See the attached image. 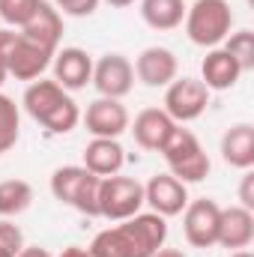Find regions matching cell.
Instances as JSON below:
<instances>
[{"instance_id": "15", "label": "cell", "mask_w": 254, "mask_h": 257, "mask_svg": "<svg viewBox=\"0 0 254 257\" xmlns=\"http://www.w3.org/2000/svg\"><path fill=\"white\" fill-rule=\"evenodd\" d=\"M54 81L63 87V90H84L93 78V60L84 48H63L54 54Z\"/></svg>"}, {"instance_id": "32", "label": "cell", "mask_w": 254, "mask_h": 257, "mask_svg": "<svg viewBox=\"0 0 254 257\" xmlns=\"http://www.w3.org/2000/svg\"><path fill=\"white\" fill-rule=\"evenodd\" d=\"M60 257H90V251H87V248H81V245H69V248L60 251Z\"/></svg>"}, {"instance_id": "25", "label": "cell", "mask_w": 254, "mask_h": 257, "mask_svg": "<svg viewBox=\"0 0 254 257\" xmlns=\"http://www.w3.org/2000/svg\"><path fill=\"white\" fill-rule=\"evenodd\" d=\"M39 3H42V0H0V18H3L9 27H18V30H21V27L36 15Z\"/></svg>"}, {"instance_id": "12", "label": "cell", "mask_w": 254, "mask_h": 257, "mask_svg": "<svg viewBox=\"0 0 254 257\" xmlns=\"http://www.w3.org/2000/svg\"><path fill=\"white\" fill-rule=\"evenodd\" d=\"M129 128H132L138 147L153 150V153H162V147L171 141L177 123L165 114V108H144L135 117V123H129Z\"/></svg>"}, {"instance_id": "8", "label": "cell", "mask_w": 254, "mask_h": 257, "mask_svg": "<svg viewBox=\"0 0 254 257\" xmlns=\"http://www.w3.org/2000/svg\"><path fill=\"white\" fill-rule=\"evenodd\" d=\"M93 87L99 90V96L108 99H123L129 90L135 87V69L123 54H105L99 57V63H93Z\"/></svg>"}, {"instance_id": "36", "label": "cell", "mask_w": 254, "mask_h": 257, "mask_svg": "<svg viewBox=\"0 0 254 257\" xmlns=\"http://www.w3.org/2000/svg\"><path fill=\"white\" fill-rule=\"evenodd\" d=\"M3 81H6V69L0 66V84H3Z\"/></svg>"}, {"instance_id": "21", "label": "cell", "mask_w": 254, "mask_h": 257, "mask_svg": "<svg viewBox=\"0 0 254 257\" xmlns=\"http://www.w3.org/2000/svg\"><path fill=\"white\" fill-rule=\"evenodd\" d=\"M90 177V171L84 168V165H66V168H57L54 174H51V194L66 203V206H75V200H78V192H81V186H84V180Z\"/></svg>"}, {"instance_id": "9", "label": "cell", "mask_w": 254, "mask_h": 257, "mask_svg": "<svg viewBox=\"0 0 254 257\" xmlns=\"http://www.w3.org/2000/svg\"><path fill=\"white\" fill-rule=\"evenodd\" d=\"M129 111L120 99H108V96H99L96 102L87 105V114H84V126L93 138H120L129 128Z\"/></svg>"}, {"instance_id": "35", "label": "cell", "mask_w": 254, "mask_h": 257, "mask_svg": "<svg viewBox=\"0 0 254 257\" xmlns=\"http://www.w3.org/2000/svg\"><path fill=\"white\" fill-rule=\"evenodd\" d=\"M230 257H254V254H251V251H245V248H239V251H233Z\"/></svg>"}, {"instance_id": "29", "label": "cell", "mask_w": 254, "mask_h": 257, "mask_svg": "<svg viewBox=\"0 0 254 257\" xmlns=\"http://www.w3.org/2000/svg\"><path fill=\"white\" fill-rule=\"evenodd\" d=\"M239 206H245V209L254 212V174L251 171L242 177V186H239Z\"/></svg>"}, {"instance_id": "13", "label": "cell", "mask_w": 254, "mask_h": 257, "mask_svg": "<svg viewBox=\"0 0 254 257\" xmlns=\"http://www.w3.org/2000/svg\"><path fill=\"white\" fill-rule=\"evenodd\" d=\"M132 69H135V75H138L141 84H147V87H168L177 78V69L180 66H177L174 51L153 45V48H144L138 54V60H135Z\"/></svg>"}, {"instance_id": "31", "label": "cell", "mask_w": 254, "mask_h": 257, "mask_svg": "<svg viewBox=\"0 0 254 257\" xmlns=\"http://www.w3.org/2000/svg\"><path fill=\"white\" fill-rule=\"evenodd\" d=\"M18 257H51V251L48 248H39V245H24L18 251Z\"/></svg>"}, {"instance_id": "23", "label": "cell", "mask_w": 254, "mask_h": 257, "mask_svg": "<svg viewBox=\"0 0 254 257\" xmlns=\"http://www.w3.org/2000/svg\"><path fill=\"white\" fill-rule=\"evenodd\" d=\"M18 135H21L18 105H15V99H9L6 93H0V156L9 153L18 144Z\"/></svg>"}, {"instance_id": "33", "label": "cell", "mask_w": 254, "mask_h": 257, "mask_svg": "<svg viewBox=\"0 0 254 257\" xmlns=\"http://www.w3.org/2000/svg\"><path fill=\"white\" fill-rule=\"evenodd\" d=\"M153 257H186V254H183L180 248H159Z\"/></svg>"}, {"instance_id": "1", "label": "cell", "mask_w": 254, "mask_h": 257, "mask_svg": "<svg viewBox=\"0 0 254 257\" xmlns=\"http://www.w3.org/2000/svg\"><path fill=\"white\" fill-rule=\"evenodd\" d=\"M168 239V221L156 212H138L117 227H108L96 233L90 242V257H153L165 248Z\"/></svg>"}, {"instance_id": "4", "label": "cell", "mask_w": 254, "mask_h": 257, "mask_svg": "<svg viewBox=\"0 0 254 257\" xmlns=\"http://www.w3.org/2000/svg\"><path fill=\"white\" fill-rule=\"evenodd\" d=\"M162 156L171 168V177H177L180 183H200L209 174V156L203 153L200 141L194 138V132L177 126L171 141L162 147Z\"/></svg>"}, {"instance_id": "3", "label": "cell", "mask_w": 254, "mask_h": 257, "mask_svg": "<svg viewBox=\"0 0 254 257\" xmlns=\"http://www.w3.org/2000/svg\"><path fill=\"white\" fill-rule=\"evenodd\" d=\"M186 36L200 48H218L233 27V12L227 0H194L186 6Z\"/></svg>"}, {"instance_id": "14", "label": "cell", "mask_w": 254, "mask_h": 257, "mask_svg": "<svg viewBox=\"0 0 254 257\" xmlns=\"http://www.w3.org/2000/svg\"><path fill=\"white\" fill-rule=\"evenodd\" d=\"M254 239V212L245 206H227L221 209V218H218V242L221 248L227 251H239V248H248Z\"/></svg>"}, {"instance_id": "22", "label": "cell", "mask_w": 254, "mask_h": 257, "mask_svg": "<svg viewBox=\"0 0 254 257\" xmlns=\"http://www.w3.org/2000/svg\"><path fill=\"white\" fill-rule=\"evenodd\" d=\"M33 203V189L24 180H3L0 183V218H15Z\"/></svg>"}, {"instance_id": "24", "label": "cell", "mask_w": 254, "mask_h": 257, "mask_svg": "<svg viewBox=\"0 0 254 257\" xmlns=\"http://www.w3.org/2000/svg\"><path fill=\"white\" fill-rule=\"evenodd\" d=\"M236 63L242 72H248L254 69V33L251 30H236V33H230L227 39H224V45H221Z\"/></svg>"}, {"instance_id": "2", "label": "cell", "mask_w": 254, "mask_h": 257, "mask_svg": "<svg viewBox=\"0 0 254 257\" xmlns=\"http://www.w3.org/2000/svg\"><path fill=\"white\" fill-rule=\"evenodd\" d=\"M24 111L48 132L54 135H66L78 126L81 120V111H78V102L69 96V90H63L57 81H33L27 90H24Z\"/></svg>"}, {"instance_id": "34", "label": "cell", "mask_w": 254, "mask_h": 257, "mask_svg": "<svg viewBox=\"0 0 254 257\" xmlns=\"http://www.w3.org/2000/svg\"><path fill=\"white\" fill-rule=\"evenodd\" d=\"M105 3H111V6H117V9H126V6L135 3V0H105Z\"/></svg>"}, {"instance_id": "19", "label": "cell", "mask_w": 254, "mask_h": 257, "mask_svg": "<svg viewBox=\"0 0 254 257\" xmlns=\"http://www.w3.org/2000/svg\"><path fill=\"white\" fill-rule=\"evenodd\" d=\"M221 159L230 168L251 171L254 165V126L251 123H236L224 132L221 138Z\"/></svg>"}, {"instance_id": "11", "label": "cell", "mask_w": 254, "mask_h": 257, "mask_svg": "<svg viewBox=\"0 0 254 257\" xmlns=\"http://www.w3.org/2000/svg\"><path fill=\"white\" fill-rule=\"evenodd\" d=\"M51 60H54L51 51H45L42 45H36V42L24 39L18 33V39H15V45L9 51V60H6V72L12 78H18V81H36L51 66Z\"/></svg>"}, {"instance_id": "16", "label": "cell", "mask_w": 254, "mask_h": 257, "mask_svg": "<svg viewBox=\"0 0 254 257\" xmlns=\"http://www.w3.org/2000/svg\"><path fill=\"white\" fill-rule=\"evenodd\" d=\"M21 36L30 39V42H36V45H42L45 51L57 54V45L63 39V15L48 0H42L39 9H36V15L21 27Z\"/></svg>"}, {"instance_id": "30", "label": "cell", "mask_w": 254, "mask_h": 257, "mask_svg": "<svg viewBox=\"0 0 254 257\" xmlns=\"http://www.w3.org/2000/svg\"><path fill=\"white\" fill-rule=\"evenodd\" d=\"M15 39H18L15 30H0V66H3V69H6V60H9V51H12ZM6 75H9V72H6Z\"/></svg>"}, {"instance_id": "20", "label": "cell", "mask_w": 254, "mask_h": 257, "mask_svg": "<svg viewBox=\"0 0 254 257\" xmlns=\"http://www.w3.org/2000/svg\"><path fill=\"white\" fill-rule=\"evenodd\" d=\"M141 18L153 30H174L186 18V0H141Z\"/></svg>"}, {"instance_id": "18", "label": "cell", "mask_w": 254, "mask_h": 257, "mask_svg": "<svg viewBox=\"0 0 254 257\" xmlns=\"http://www.w3.org/2000/svg\"><path fill=\"white\" fill-rule=\"evenodd\" d=\"M239 75H242L239 63L224 48H209L200 63V81L206 90H230V87H236Z\"/></svg>"}, {"instance_id": "37", "label": "cell", "mask_w": 254, "mask_h": 257, "mask_svg": "<svg viewBox=\"0 0 254 257\" xmlns=\"http://www.w3.org/2000/svg\"><path fill=\"white\" fill-rule=\"evenodd\" d=\"M0 257H12V254H6V251H0Z\"/></svg>"}, {"instance_id": "7", "label": "cell", "mask_w": 254, "mask_h": 257, "mask_svg": "<svg viewBox=\"0 0 254 257\" xmlns=\"http://www.w3.org/2000/svg\"><path fill=\"white\" fill-rule=\"evenodd\" d=\"M183 233L186 242L194 248H212L218 242V218H221V206L209 197L189 200L183 209Z\"/></svg>"}, {"instance_id": "5", "label": "cell", "mask_w": 254, "mask_h": 257, "mask_svg": "<svg viewBox=\"0 0 254 257\" xmlns=\"http://www.w3.org/2000/svg\"><path fill=\"white\" fill-rule=\"evenodd\" d=\"M144 206V186L132 177H102L99 189V215L108 221H126Z\"/></svg>"}, {"instance_id": "28", "label": "cell", "mask_w": 254, "mask_h": 257, "mask_svg": "<svg viewBox=\"0 0 254 257\" xmlns=\"http://www.w3.org/2000/svg\"><path fill=\"white\" fill-rule=\"evenodd\" d=\"M54 9L72 18H87L99 9V0H54Z\"/></svg>"}, {"instance_id": "6", "label": "cell", "mask_w": 254, "mask_h": 257, "mask_svg": "<svg viewBox=\"0 0 254 257\" xmlns=\"http://www.w3.org/2000/svg\"><path fill=\"white\" fill-rule=\"evenodd\" d=\"M206 105H209V90L197 78H174L165 90V114L177 126L197 120L206 111Z\"/></svg>"}, {"instance_id": "27", "label": "cell", "mask_w": 254, "mask_h": 257, "mask_svg": "<svg viewBox=\"0 0 254 257\" xmlns=\"http://www.w3.org/2000/svg\"><path fill=\"white\" fill-rule=\"evenodd\" d=\"M21 248H24V233L18 230V224H12V221L0 218V251L18 257Z\"/></svg>"}, {"instance_id": "17", "label": "cell", "mask_w": 254, "mask_h": 257, "mask_svg": "<svg viewBox=\"0 0 254 257\" xmlns=\"http://www.w3.org/2000/svg\"><path fill=\"white\" fill-rule=\"evenodd\" d=\"M126 162V153L120 147L117 138H93L87 147H84V168L96 177H114L120 174Z\"/></svg>"}, {"instance_id": "10", "label": "cell", "mask_w": 254, "mask_h": 257, "mask_svg": "<svg viewBox=\"0 0 254 257\" xmlns=\"http://www.w3.org/2000/svg\"><path fill=\"white\" fill-rule=\"evenodd\" d=\"M144 203H150V209L162 218L180 215L189 203V192L186 183H180L171 174H156L147 186H144Z\"/></svg>"}, {"instance_id": "26", "label": "cell", "mask_w": 254, "mask_h": 257, "mask_svg": "<svg viewBox=\"0 0 254 257\" xmlns=\"http://www.w3.org/2000/svg\"><path fill=\"white\" fill-rule=\"evenodd\" d=\"M99 189H102V177H96V174H90L87 180H84V186H81V192H78V200H75V206L72 209H78L81 215H99Z\"/></svg>"}]
</instances>
